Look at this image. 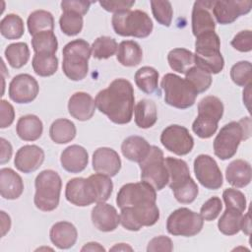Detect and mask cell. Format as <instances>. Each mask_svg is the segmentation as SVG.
Here are the masks:
<instances>
[{"label":"cell","mask_w":252,"mask_h":252,"mask_svg":"<svg viewBox=\"0 0 252 252\" xmlns=\"http://www.w3.org/2000/svg\"><path fill=\"white\" fill-rule=\"evenodd\" d=\"M134 89L123 78L113 80L109 86L97 93L94 102L97 109L115 124H127L134 111Z\"/></svg>","instance_id":"6da1fadb"},{"label":"cell","mask_w":252,"mask_h":252,"mask_svg":"<svg viewBox=\"0 0 252 252\" xmlns=\"http://www.w3.org/2000/svg\"><path fill=\"white\" fill-rule=\"evenodd\" d=\"M251 136V119L244 117L222 126L214 140V153L221 160L232 158L242 140Z\"/></svg>","instance_id":"7a4b0ae2"},{"label":"cell","mask_w":252,"mask_h":252,"mask_svg":"<svg viewBox=\"0 0 252 252\" xmlns=\"http://www.w3.org/2000/svg\"><path fill=\"white\" fill-rule=\"evenodd\" d=\"M195 65L208 73L219 74L224 67V60L220 53V39L215 32L203 33L196 37Z\"/></svg>","instance_id":"3957f363"},{"label":"cell","mask_w":252,"mask_h":252,"mask_svg":"<svg viewBox=\"0 0 252 252\" xmlns=\"http://www.w3.org/2000/svg\"><path fill=\"white\" fill-rule=\"evenodd\" d=\"M62 70L65 76L72 81L85 79L89 72V59L92 48L88 41L79 38L68 42L62 50Z\"/></svg>","instance_id":"277c9868"},{"label":"cell","mask_w":252,"mask_h":252,"mask_svg":"<svg viewBox=\"0 0 252 252\" xmlns=\"http://www.w3.org/2000/svg\"><path fill=\"white\" fill-rule=\"evenodd\" d=\"M35 194L33 203L42 212H51L59 205L62 180L60 175L52 170L45 169L39 172L34 181Z\"/></svg>","instance_id":"5b68a950"},{"label":"cell","mask_w":252,"mask_h":252,"mask_svg":"<svg viewBox=\"0 0 252 252\" xmlns=\"http://www.w3.org/2000/svg\"><path fill=\"white\" fill-rule=\"evenodd\" d=\"M160 86L164 93V101L170 106L186 109L196 101L198 93L186 79L178 75L165 74L161 79Z\"/></svg>","instance_id":"8992f818"},{"label":"cell","mask_w":252,"mask_h":252,"mask_svg":"<svg viewBox=\"0 0 252 252\" xmlns=\"http://www.w3.org/2000/svg\"><path fill=\"white\" fill-rule=\"evenodd\" d=\"M114 32L121 36H134L144 38L153 32V22L150 16L142 10L128 11L114 14L111 19Z\"/></svg>","instance_id":"52a82bcc"},{"label":"cell","mask_w":252,"mask_h":252,"mask_svg":"<svg viewBox=\"0 0 252 252\" xmlns=\"http://www.w3.org/2000/svg\"><path fill=\"white\" fill-rule=\"evenodd\" d=\"M141 180L150 184L156 191L163 189L169 180L162 151L152 146L148 155L139 162Z\"/></svg>","instance_id":"ba28073f"},{"label":"cell","mask_w":252,"mask_h":252,"mask_svg":"<svg viewBox=\"0 0 252 252\" xmlns=\"http://www.w3.org/2000/svg\"><path fill=\"white\" fill-rule=\"evenodd\" d=\"M120 223L130 231H138L143 226H152L159 219L156 203H144L120 209Z\"/></svg>","instance_id":"9c48e42d"},{"label":"cell","mask_w":252,"mask_h":252,"mask_svg":"<svg viewBox=\"0 0 252 252\" xmlns=\"http://www.w3.org/2000/svg\"><path fill=\"white\" fill-rule=\"evenodd\" d=\"M203 224L204 220L200 214L188 208H179L167 218L166 229L171 235L191 237L202 230Z\"/></svg>","instance_id":"30bf717a"},{"label":"cell","mask_w":252,"mask_h":252,"mask_svg":"<svg viewBox=\"0 0 252 252\" xmlns=\"http://www.w3.org/2000/svg\"><path fill=\"white\" fill-rule=\"evenodd\" d=\"M156 190L148 183L141 181L123 185L116 197L117 206L122 209L144 203H156Z\"/></svg>","instance_id":"8fae6325"},{"label":"cell","mask_w":252,"mask_h":252,"mask_svg":"<svg viewBox=\"0 0 252 252\" xmlns=\"http://www.w3.org/2000/svg\"><path fill=\"white\" fill-rule=\"evenodd\" d=\"M162 146L177 156L189 154L194 147V139L184 126L172 124L167 126L160 135Z\"/></svg>","instance_id":"7c38bea8"},{"label":"cell","mask_w":252,"mask_h":252,"mask_svg":"<svg viewBox=\"0 0 252 252\" xmlns=\"http://www.w3.org/2000/svg\"><path fill=\"white\" fill-rule=\"evenodd\" d=\"M194 173L202 186L217 190L222 186L223 177L217 161L209 155H199L194 160Z\"/></svg>","instance_id":"4fadbf2b"},{"label":"cell","mask_w":252,"mask_h":252,"mask_svg":"<svg viewBox=\"0 0 252 252\" xmlns=\"http://www.w3.org/2000/svg\"><path fill=\"white\" fill-rule=\"evenodd\" d=\"M251 1L236 0H220L214 1L212 14L217 23L220 25H229L242 15H246L251 11Z\"/></svg>","instance_id":"5bb4252c"},{"label":"cell","mask_w":252,"mask_h":252,"mask_svg":"<svg viewBox=\"0 0 252 252\" xmlns=\"http://www.w3.org/2000/svg\"><path fill=\"white\" fill-rule=\"evenodd\" d=\"M39 87L37 81L29 74L15 76L9 84V97L16 103H30L37 96Z\"/></svg>","instance_id":"9a60e30c"},{"label":"cell","mask_w":252,"mask_h":252,"mask_svg":"<svg viewBox=\"0 0 252 252\" xmlns=\"http://www.w3.org/2000/svg\"><path fill=\"white\" fill-rule=\"evenodd\" d=\"M65 197L68 202L78 207H87L95 203L93 187L88 178L76 177L66 184Z\"/></svg>","instance_id":"2e32d148"},{"label":"cell","mask_w":252,"mask_h":252,"mask_svg":"<svg viewBox=\"0 0 252 252\" xmlns=\"http://www.w3.org/2000/svg\"><path fill=\"white\" fill-rule=\"evenodd\" d=\"M214 1L198 0L192 10V32L197 37L203 33L215 32L216 21L212 14Z\"/></svg>","instance_id":"e0dca14e"},{"label":"cell","mask_w":252,"mask_h":252,"mask_svg":"<svg viewBox=\"0 0 252 252\" xmlns=\"http://www.w3.org/2000/svg\"><path fill=\"white\" fill-rule=\"evenodd\" d=\"M92 164L96 173L112 177L119 172L121 168V159L117 152L113 149L101 147L96 149L93 154Z\"/></svg>","instance_id":"ac0fdd59"},{"label":"cell","mask_w":252,"mask_h":252,"mask_svg":"<svg viewBox=\"0 0 252 252\" xmlns=\"http://www.w3.org/2000/svg\"><path fill=\"white\" fill-rule=\"evenodd\" d=\"M44 161V152L36 145H26L21 147L15 156L14 164L18 170L31 173L39 168Z\"/></svg>","instance_id":"d6986e66"},{"label":"cell","mask_w":252,"mask_h":252,"mask_svg":"<svg viewBox=\"0 0 252 252\" xmlns=\"http://www.w3.org/2000/svg\"><path fill=\"white\" fill-rule=\"evenodd\" d=\"M92 222L94 226L102 232H110L120 223V216L116 209L107 203H97L92 210Z\"/></svg>","instance_id":"ffe728a7"},{"label":"cell","mask_w":252,"mask_h":252,"mask_svg":"<svg viewBox=\"0 0 252 252\" xmlns=\"http://www.w3.org/2000/svg\"><path fill=\"white\" fill-rule=\"evenodd\" d=\"M95 107V102L92 95L85 92L73 94L68 101L69 114L79 121L91 119L94 114Z\"/></svg>","instance_id":"44dd1931"},{"label":"cell","mask_w":252,"mask_h":252,"mask_svg":"<svg viewBox=\"0 0 252 252\" xmlns=\"http://www.w3.org/2000/svg\"><path fill=\"white\" fill-rule=\"evenodd\" d=\"M60 162L66 171L70 173H79L87 167L89 155L84 147L71 145L62 152Z\"/></svg>","instance_id":"7402d4cb"},{"label":"cell","mask_w":252,"mask_h":252,"mask_svg":"<svg viewBox=\"0 0 252 252\" xmlns=\"http://www.w3.org/2000/svg\"><path fill=\"white\" fill-rule=\"evenodd\" d=\"M51 242L59 249H69L73 247L78 238L76 226L69 221L55 222L49 232Z\"/></svg>","instance_id":"603a6c76"},{"label":"cell","mask_w":252,"mask_h":252,"mask_svg":"<svg viewBox=\"0 0 252 252\" xmlns=\"http://www.w3.org/2000/svg\"><path fill=\"white\" fill-rule=\"evenodd\" d=\"M24 191L22 177L12 168L4 167L0 170V193L4 199H18Z\"/></svg>","instance_id":"cb8c5ba5"},{"label":"cell","mask_w":252,"mask_h":252,"mask_svg":"<svg viewBox=\"0 0 252 252\" xmlns=\"http://www.w3.org/2000/svg\"><path fill=\"white\" fill-rule=\"evenodd\" d=\"M251 165L244 159H235L225 168V178L227 182L236 188H243L251 181Z\"/></svg>","instance_id":"d4e9b609"},{"label":"cell","mask_w":252,"mask_h":252,"mask_svg":"<svg viewBox=\"0 0 252 252\" xmlns=\"http://www.w3.org/2000/svg\"><path fill=\"white\" fill-rule=\"evenodd\" d=\"M164 162L169 176L168 186L172 191L186 183L189 179H191L190 170L185 160L172 157H167L164 158Z\"/></svg>","instance_id":"484cf974"},{"label":"cell","mask_w":252,"mask_h":252,"mask_svg":"<svg viewBox=\"0 0 252 252\" xmlns=\"http://www.w3.org/2000/svg\"><path fill=\"white\" fill-rule=\"evenodd\" d=\"M16 131L20 139L28 142L36 141L41 137L43 131L42 121L33 114L24 115L19 118Z\"/></svg>","instance_id":"4316f807"},{"label":"cell","mask_w":252,"mask_h":252,"mask_svg":"<svg viewBox=\"0 0 252 252\" xmlns=\"http://www.w3.org/2000/svg\"><path fill=\"white\" fill-rule=\"evenodd\" d=\"M151 145L140 136H130L126 138L121 145L122 155L129 160L140 162L150 152Z\"/></svg>","instance_id":"83f0119b"},{"label":"cell","mask_w":252,"mask_h":252,"mask_svg":"<svg viewBox=\"0 0 252 252\" xmlns=\"http://www.w3.org/2000/svg\"><path fill=\"white\" fill-rule=\"evenodd\" d=\"M135 123L142 129L153 127L158 121V108L156 103L151 99H141L134 108Z\"/></svg>","instance_id":"f1b7e54d"},{"label":"cell","mask_w":252,"mask_h":252,"mask_svg":"<svg viewBox=\"0 0 252 252\" xmlns=\"http://www.w3.org/2000/svg\"><path fill=\"white\" fill-rule=\"evenodd\" d=\"M117 61L126 67H134L141 63L143 50L134 40H123L119 43L116 52Z\"/></svg>","instance_id":"f546056e"},{"label":"cell","mask_w":252,"mask_h":252,"mask_svg":"<svg viewBox=\"0 0 252 252\" xmlns=\"http://www.w3.org/2000/svg\"><path fill=\"white\" fill-rule=\"evenodd\" d=\"M27 25L30 34L33 36L42 32H53L54 18L48 11L36 10L29 15Z\"/></svg>","instance_id":"4dcf8cb0"},{"label":"cell","mask_w":252,"mask_h":252,"mask_svg":"<svg viewBox=\"0 0 252 252\" xmlns=\"http://www.w3.org/2000/svg\"><path fill=\"white\" fill-rule=\"evenodd\" d=\"M75 124L66 118H59L52 122L49 128V136L56 144H66L71 142L76 136Z\"/></svg>","instance_id":"1f68e13d"},{"label":"cell","mask_w":252,"mask_h":252,"mask_svg":"<svg viewBox=\"0 0 252 252\" xmlns=\"http://www.w3.org/2000/svg\"><path fill=\"white\" fill-rule=\"evenodd\" d=\"M167 61L170 68L181 74L186 72L195 65L194 53L186 48H173L168 52Z\"/></svg>","instance_id":"d6a6232c"},{"label":"cell","mask_w":252,"mask_h":252,"mask_svg":"<svg viewBox=\"0 0 252 252\" xmlns=\"http://www.w3.org/2000/svg\"><path fill=\"white\" fill-rule=\"evenodd\" d=\"M223 104L221 100L215 95H207L198 103L199 117L219 122L223 114Z\"/></svg>","instance_id":"836d02e7"},{"label":"cell","mask_w":252,"mask_h":252,"mask_svg":"<svg viewBox=\"0 0 252 252\" xmlns=\"http://www.w3.org/2000/svg\"><path fill=\"white\" fill-rule=\"evenodd\" d=\"M4 55L11 67L20 69L28 63L30 59V49L26 42H15L6 47Z\"/></svg>","instance_id":"e575fe53"},{"label":"cell","mask_w":252,"mask_h":252,"mask_svg":"<svg viewBox=\"0 0 252 252\" xmlns=\"http://www.w3.org/2000/svg\"><path fill=\"white\" fill-rule=\"evenodd\" d=\"M34 73L40 77H49L58 69V58L55 54L34 53L32 61Z\"/></svg>","instance_id":"d590c367"},{"label":"cell","mask_w":252,"mask_h":252,"mask_svg":"<svg viewBox=\"0 0 252 252\" xmlns=\"http://www.w3.org/2000/svg\"><path fill=\"white\" fill-rule=\"evenodd\" d=\"M135 83L145 94H153L158 86V72L150 66H144L135 73Z\"/></svg>","instance_id":"8d00e7d4"},{"label":"cell","mask_w":252,"mask_h":252,"mask_svg":"<svg viewBox=\"0 0 252 252\" xmlns=\"http://www.w3.org/2000/svg\"><path fill=\"white\" fill-rule=\"evenodd\" d=\"M88 179L90 180L93 187L95 203H102L107 201L113 190V183L110 177L101 173H94L89 176Z\"/></svg>","instance_id":"74e56055"},{"label":"cell","mask_w":252,"mask_h":252,"mask_svg":"<svg viewBox=\"0 0 252 252\" xmlns=\"http://www.w3.org/2000/svg\"><path fill=\"white\" fill-rule=\"evenodd\" d=\"M0 32L7 39H18L25 32L24 22L17 14L6 15L0 23Z\"/></svg>","instance_id":"f35d334b"},{"label":"cell","mask_w":252,"mask_h":252,"mask_svg":"<svg viewBox=\"0 0 252 252\" xmlns=\"http://www.w3.org/2000/svg\"><path fill=\"white\" fill-rule=\"evenodd\" d=\"M242 213L226 208L218 221L219 230L224 235H234L240 230Z\"/></svg>","instance_id":"ab89813d"},{"label":"cell","mask_w":252,"mask_h":252,"mask_svg":"<svg viewBox=\"0 0 252 252\" xmlns=\"http://www.w3.org/2000/svg\"><path fill=\"white\" fill-rule=\"evenodd\" d=\"M32 47L34 53L55 54L58 49V41L53 32H42L32 36Z\"/></svg>","instance_id":"60d3db41"},{"label":"cell","mask_w":252,"mask_h":252,"mask_svg":"<svg viewBox=\"0 0 252 252\" xmlns=\"http://www.w3.org/2000/svg\"><path fill=\"white\" fill-rule=\"evenodd\" d=\"M92 55L96 59H107L117 52L118 44L110 36L102 35L94 39L92 46Z\"/></svg>","instance_id":"b9f144b4"},{"label":"cell","mask_w":252,"mask_h":252,"mask_svg":"<svg viewBox=\"0 0 252 252\" xmlns=\"http://www.w3.org/2000/svg\"><path fill=\"white\" fill-rule=\"evenodd\" d=\"M185 79L198 94L206 92L212 85V76L207 71L194 65L185 74Z\"/></svg>","instance_id":"7bdbcfd3"},{"label":"cell","mask_w":252,"mask_h":252,"mask_svg":"<svg viewBox=\"0 0 252 252\" xmlns=\"http://www.w3.org/2000/svg\"><path fill=\"white\" fill-rule=\"evenodd\" d=\"M83 16L74 12H63L59 19V26L63 33L69 36L76 35L82 32Z\"/></svg>","instance_id":"ee69618b"},{"label":"cell","mask_w":252,"mask_h":252,"mask_svg":"<svg viewBox=\"0 0 252 252\" xmlns=\"http://www.w3.org/2000/svg\"><path fill=\"white\" fill-rule=\"evenodd\" d=\"M230 78L232 82L239 87H246L251 84L252 65L249 61H239L230 69Z\"/></svg>","instance_id":"f6af8a7d"},{"label":"cell","mask_w":252,"mask_h":252,"mask_svg":"<svg viewBox=\"0 0 252 252\" xmlns=\"http://www.w3.org/2000/svg\"><path fill=\"white\" fill-rule=\"evenodd\" d=\"M151 8L154 18L158 24L169 27L172 21L173 10L169 1H151Z\"/></svg>","instance_id":"bcb514c9"},{"label":"cell","mask_w":252,"mask_h":252,"mask_svg":"<svg viewBox=\"0 0 252 252\" xmlns=\"http://www.w3.org/2000/svg\"><path fill=\"white\" fill-rule=\"evenodd\" d=\"M175 199L182 204H190L195 201L198 196L199 188L196 182L191 178L183 185L172 191Z\"/></svg>","instance_id":"7dc6e473"},{"label":"cell","mask_w":252,"mask_h":252,"mask_svg":"<svg viewBox=\"0 0 252 252\" xmlns=\"http://www.w3.org/2000/svg\"><path fill=\"white\" fill-rule=\"evenodd\" d=\"M222 198L226 208L243 213L246 209V198L244 194L234 188H227L222 193Z\"/></svg>","instance_id":"c3c4849f"},{"label":"cell","mask_w":252,"mask_h":252,"mask_svg":"<svg viewBox=\"0 0 252 252\" xmlns=\"http://www.w3.org/2000/svg\"><path fill=\"white\" fill-rule=\"evenodd\" d=\"M218 123L219 122L197 116L192 124V130L199 138L209 139L217 132Z\"/></svg>","instance_id":"681fc988"},{"label":"cell","mask_w":252,"mask_h":252,"mask_svg":"<svg viewBox=\"0 0 252 252\" xmlns=\"http://www.w3.org/2000/svg\"><path fill=\"white\" fill-rule=\"evenodd\" d=\"M221 209H222V203L220 199L217 196H214L203 204L200 210V215L204 220L211 221L216 220L219 217Z\"/></svg>","instance_id":"f907efd6"},{"label":"cell","mask_w":252,"mask_h":252,"mask_svg":"<svg viewBox=\"0 0 252 252\" xmlns=\"http://www.w3.org/2000/svg\"><path fill=\"white\" fill-rule=\"evenodd\" d=\"M231 46L240 52H249L252 50V32L250 30L241 31L236 33L231 42Z\"/></svg>","instance_id":"816d5d0a"},{"label":"cell","mask_w":252,"mask_h":252,"mask_svg":"<svg viewBox=\"0 0 252 252\" xmlns=\"http://www.w3.org/2000/svg\"><path fill=\"white\" fill-rule=\"evenodd\" d=\"M135 1L131 0H110V1H99V5L107 12L114 14L125 13L131 10Z\"/></svg>","instance_id":"f5cc1de1"},{"label":"cell","mask_w":252,"mask_h":252,"mask_svg":"<svg viewBox=\"0 0 252 252\" xmlns=\"http://www.w3.org/2000/svg\"><path fill=\"white\" fill-rule=\"evenodd\" d=\"M93 2L84 0H64L61 2L60 6L63 12H74L81 16L88 13Z\"/></svg>","instance_id":"db71d44e"},{"label":"cell","mask_w":252,"mask_h":252,"mask_svg":"<svg viewBox=\"0 0 252 252\" xmlns=\"http://www.w3.org/2000/svg\"><path fill=\"white\" fill-rule=\"evenodd\" d=\"M172 250H173V244L171 239L164 235L154 237L152 240H150L147 246L148 252H157V251L170 252Z\"/></svg>","instance_id":"11a10c76"},{"label":"cell","mask_w":252,"mask_h":252,"mask_svg":"<svg viewBox=\"0 0 252 252\" xmlns=\"http://www.w3.org/2000/svg\"><path fill=\"white\" fill-rule=\"evenodd\" d=\"M15 119V110L13 105L5 99L0 101V128L4 129L12 125Z\"/></svg>","instance_id":"9f6ffc18"},{"label":"cell","mask_w":252,"mask_h":252,"mask_svg":"<svg viewBox=\"0 0 252 252\" xmlns=\"http://www.w3.org/2000/svg\"><path fill=\"white\" fill-rule=\"evenodd\" d=\"M0 145H1L0 163L4 164L10 160L12 154H13V149H12V145L10 144V142L4 138L0 139Z\"/></svg>","instance_id":"6f0895ef"},{"label":"cell","mask_w":252,"mask_h":252,"mask_svg":"<svg viewBox=\"0 0 252 252\" xmlns=\"http://www.w3.org/2000/svg\"><path fill=\"white\" fill-rule=\"evenodd\" d=\"M11 227V219L4 211H1V236H4Z\"/></svg>","instance_id":"680465c9"},{"label":"cell","mask_w":252,"mask_h":252,"mask_svg":"<svg viewBox=\"0 0 252 252\" xmlns=\"http://www.w3.org/2000/svg\"><path fill=\"white\" fill-rule=\"evenodd\" d=\"M240 229L246 234L250 235L251 230V220H250V212L248 211L245 216H242L241 223H240Z\"/></svg>","instance_id":"91938a15"},{"label":"cell","mask_w":252,"mask_h":252,"mask_svg":"<svg viewBox=\"0 0 252 252\" xmlns=\"http://www.w3.org/2000/svg\"><path fill=\"white\" fill-rule=\"evenodd\" d=\"M82 252L84 251H94V252H102V251H105L104 247L102 245H100L99 243L97 242H89V243H86L82 249H81Z\"/></svg>","instance_id":"94428289"},{"label":"cell","mask_w":252,"mask_h":252,"mask_svg":"<svg viewBox=\"0 0 252 252\" xmlns=\"http://www.w3.org/2000/svg\"><path fill=\"white\" fill-rule=\"evenodd\" d=\"M111 251H133V248L126 243H118L110 248Z\"/></svg>","instance_id":"6125c7cd"}]
</instances>
